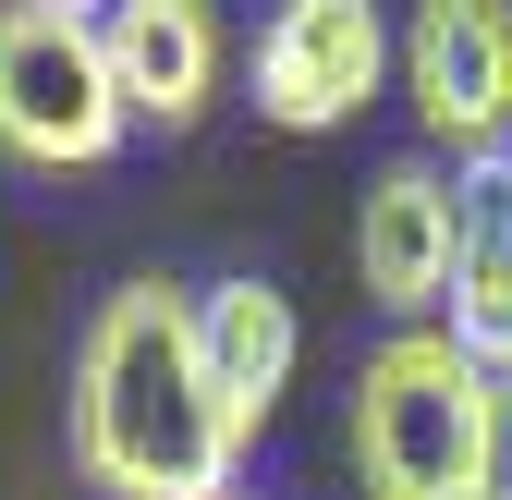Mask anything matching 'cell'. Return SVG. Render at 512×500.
I'll use <instances>...</instances> for the list:
<instances>
[{"label": "cell", "instance_id": "cell-11", "mask_svg": "<svg viewBox=\"0 0 512 500\" xmlns=\"http://www.w3.org/2000/svg\"><path fill=\"white\" fill-rule=\"evenodd\" d=\"M500 500H512V427H500Z\"/></svg>", "mask_w": 512, "mask_h": 500}, {"label": "cell", "instance_id": "cell-4", "mask_svg": "<svg viewBox=\"0 0 512 500\" xmlns=\"http://www.w3.org/2000/svg\"><path fill=\"white\" fill-rule=\"evenodd\" d=\"M403 98L452 171L512 147V0H415L403 25Z\"/></svg>", "mask_w": 512, "mask_h": 500}, {"label": "cell", "instance_id": "cell-12", "mask_svg": "<svg viewBox=\"0 0 512 500\" xmlns=\"http://www.w3.org/2000/svg\"><path fill=\"white\" fill-rule=\"evenodd\" d=\"M500 208H512V147H500Z\"/></svg>", "mask_w": 512, "mask_h": 500}, {"label": "cell", "instance_id": "cell-3", "mask_svg": "<svg viewBox=\"0 0 512 500\" xmlns=\"http://www.w3.org/2000/svg\"><path fill=\"white\" fill-rule=\"evenodd\" d=\"M122 135H135V110L110 86L98 25L0 0V159L13 171H98V159H122Z\"/></svg>", "mask_w": 512, "mask_h": 500}, {"label": "cell", "instance_id": "cell-5", "mask_svg": "<svg viewBox=\"0 0 512 500\" xmlns=\"http://www.w3.org/2000/svg\"><path fill=\"white\" fill-rule=\"evenodd\" d=\"M391 61L403 49L378 25V0H281V13L256 25V110H269L281 135H342L378 98Z\"/></svg>", "mask_w": 512, "mask_h": 500}, {"label": "cell", "instance_id": "cell-2", "mask_svg": "<svg viewBox=\"0 0 512 500\" xmlns=\"http://www.w3.org/2000/svg\"><path fill=\"white\" fill-rule=\"evenodd\" d=\"M512 391L452 330H391L354 366V476L366 500H500Z\"/></svg>", "mask_w": 512, "mask_h": 500}, {"label": "cell", "instance_id": "cell-1", "mask_svg": "<svg viewBox=\"0 0 512 500\" xmlns=\"http://www.w3.org/2000/svg\"><path fill=\"white\" fill-rule=\"evenodd\" d=\"M74 464L110 500H232V415L196 354V293L122 281L74 342Z\"/></svg>", "mask_w": 512, "mask_h": 500}, {"label": "cell", "instance_id": "cell-6", "mask_svg": "<svg viewBox=\"0 0 512 500\" xmlns=\"http://www.w3.org/2000/svg\"><path fill=\"white\" fill-rule=\"evenodd\" d=\"M464 244H476V220H464V171L391 159V171L366 183V208H354V281H366V305H391V318L415 330L427 305H452Z\"/></svg>", "mask_w": 512, "mask_h": 500}, {"label": "cell", "instance_id": "cell-13", "mask_svg": "<svg viewBox=\"0 0 512 500\" xmlns=\"http://www.w3.org/2000/svg\"><path fill=\"white\" fill-rule=\"evenodd\" d=\"M500 391H512V379H500Z\"/></svg>", "mask_w": 512, "mask_h": 500}, {"label": "cell", "instance_id": "cell-7", "mask_svg": "<svg viewBox=\"0 0 512 500\" xmlns=\"http://www.w3.org/2000/svg\"><path fill=\"white\" fill-rule=\"evenodd\" d=\"M98 49H110V86L135 122H159V135H196L208 98H220V13L208 0H110L98 13Z\"/></svg>", "mask_w": 512, "mask_h": 500}, {"label": "cell", "instance_id": "cell-10", "mask_svg": "<svg viewBox=\"0 0 512 500\" xmlns=\"http://www.w3.org/2000/svg\"><path fill=\"white\" fill-rule=\"evenodd\" d=\"M37 13H74V25H98V13H110V0H37Z\"/></svg>", "mask_w": 512, "mask_h": 500}, {"label": "cell", "instance_id": "cell-8", "mask_svg": "<svg viewBox=\"0 0 512 500\" xmlns=\"http://www.w3.org/2000/svg\"><path fill=\"white\" fill-rule=\"evenodd\" d=\"M196 354H208V391H220V415H232V440L256 452V427L281 415V391H293V354H305V330H293V293H281V281H256V269L196 281Z\"/></svg>", "mask_w": 512, "mask_h": 500}, {"label": "cell", "instance_id": "cell-9", "mask_svg": "<svg viewBox=\"0 0 512 500\" xmlns=\"http://www.w3.org/2000/svg\"><path fill=\"white\" fill-rule=\"evenodd\" d=\"M464 220H476V244H464V281H452V342L488 379H512V208H500V159L464 171Z\"/></svg>", "mask_w": 512, "mask_h": 500}]
</instances>
